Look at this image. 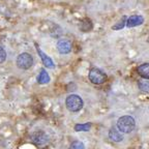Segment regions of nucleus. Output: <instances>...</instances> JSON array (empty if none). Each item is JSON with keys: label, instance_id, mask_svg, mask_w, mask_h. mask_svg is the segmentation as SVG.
I'll return each instance as SVG.
<instances>
[{"label": "nucleus", "instance_id": "nucleus-14", "mask_svg": "<svg viewBox=\"0 0 149 149\" xmlns=\"http://www.w3.org/2000/svg\"><path fill=\"white\" fill-rule=\"evenodd\" d=\"M91 128V123H78L74 125V130L76 132H88Z\"/></svg>", "mask_w": 149, "mask_h": 149}, {"label": "nucleus", "instance_id": "nucleus-9", "mask_svg": "<svg viewBox=\"0 0 149 149\" xmlns=\"http://www.w3.org/2000/svg\"><path fill=\"white\" fill-rule=\"evenodd\" d=\"M109 138L113 142H121L122 139H123V136H122V134H121V132L118 128L116 130L115 127H112L109 130Z\"/></svg>", "mask_w": 149, "mask_h": 149}, {"label": "nucleus", "instance_id": "nucleus-11", "mask_svg": "<svg viewBox=\"0 0 149 149\" xmlns=\"http://www.w3.org/2000/svg\"><path fill=\"white\" fill-rule=\"evenodd\" d=\"M79 29L82 32H89L92 29V22L88 19H85L79 24Z\"/></svg>", "mask_w": 149, "mask_h": 149}, {"label": "nucleus", "instance_id": "nucleus-13", "mask_svg": "<svg viewBox=\"0 0 149 149\" xmlns=\"http://www.w3.org/2000/svg\"><path fill=\"white\" fill-rule=\"evenodd\" d=\"M138 87L142 92H149V79H143L138 82Z\"/></svg>", "mask_w": 149, "mask_h": 149}, {"label": "nucleus", "instance_id": "nucleus-2", "mask_svg": "<svg viewBox=\"0 0 149 149\" xmlns=\"http://www.w3.org/2000/svg\"><path fill=\"white\" fill-rule=\"evenodd\" d=\"M83 100L77 94H70L65 100V107L70 112H79L83 108Z\"/></svg>", "mask_w": 149, "mask_h": 149}, {"label": "nucleus", "instance_id": "nucleus-5", "mask_svg": "<svg viewBox=\"0 0 149 149\" xmlns=\"http://www.w3.org/2000/svg\"><path fill=\"white\" fill-rule=\"evenodd\" d=\"M56 48H57V51L60 54H68L72 51V44L70 42L66 40H59L56 44Z\"/></svg>", "mask_w": 149, "mask_h": 149}, {"label": "nucleus", "instance_id": "nucleus-6", "mask_svg": "<svg viewBox=\"0 0 149 149\" xmlns=\"http://www.w3.org/2000/svg\"><path fill=\"white\" fill-rule=\"evenodd\" d=\"M31 140H32V142L34 144L38 145V146H42V145H45L48 142V136L44 132H35L31 136Z\"/></svg>", "mask_w": 149, "mask_h": 149}, {"label": "nucleus", "instance_id": "nucleus-3", "mask_svg": "<svg viewBox=\"0 0 149 149\" xmlns=\"http://www.w3.org/2000/svg\"><path fill=\"white\" fill-rule=\"evenodd\" d=\"M33 57L29 53H22L17 57L16 64L20 70H29L33 65Z\"/></svg>", "mask_w": 149, "mask_h": 149}, {"label": "nucleus", "instance_id": "nucleus-12", "mask_svg": "<svg viewBox=\"0 0 149 149\" xmlns=\"http://www.w3.org/2000/svg\"><path fill=\"white\" fill-rule=\"evenodd\" d=\"M51 80L49 74L46 72L45 70H42L40 72V74L37 76V82L40 84H48Z\"/></svg>", "mask_w": 149, "mask_h": 149}, {"label": "nucleus", "instance_id": "nucleus-17", "mask_svg": "<svg viewBox=\"0 0 149 149\" xmlns=\"http://www.w3.org/2000/svg\"><path fill=\"white\" fill-rule=\"evenodd\" d=\"M6 60V52L2 47H0V64Z\"/></svg>", "mask_w": 149, "mask_h": 149}, {"label": "nucleus", "instance_id": "nucleus-7", "mask_svg": "<svg viewBox=\"0 0 149 149\" xmlns=\"http://www.w3.org/2000/svg\"><path fill=\"white\" fill-rule=\"evenodd\" d=\"M35 47H36V51H37V54L40 55V60H42V64L46 66V68H54V66H55V64H54L53 60H52L51 58H50L49 56L46 55V54L44 53V52L42 51V50L38 48V46H37V44H35Z\"/></svg>", "mask_w": 149, "mask_h": 149}, {"label": "nucleus", "instance_id": "nucleus-10", "mask_svg": "<svg viewBox=\"0 0 149 149\" xmlns=\"http://www.w3.org/2000/svg\"><path fill=\"white\" fill-rule=\"evenodd\" d=\"M137 72L143 79H149V63L146 62L140 64L137 68Z\"/></svg>", "mask_w": 149, "mask_h": 149}, {"label": "nucleus", "instance_id": "nucleus-1", "mask_svg": "<svg viewBox=\"0 0 149 149\" xmlns=\"http://www.w3.org/2000/svg\"><path fill=\"white\" fill-rule=\"evenodd\" d=\"M136 127V120L133 116L124 115L117 121V128L123 134H130Z\"/></svg>", "mask_w": 149, "mask_h": 149}, {"label": "nucleus", "instance_id": "nucleus-16", "mask_svg": "<svg viewBox=\"0 0 149 149\" xmlns=\"http://www.w3.org/2000/svg\"><path fill=\"white\" fill-rule=\"evenodd\" d=\"M84 144L83 143H81L80 141H74V142H72V144H70V148L72 149H83L84 148Z\"/></svg>", "mask_w": 149, "mask_h": 149}, {"label": "nucleus", "instance_id": "nucleus-4", "mask_svg": "<svg viewBox=\"0 0 149 149\" xmlns=\"http://www.w3.org/2000/svg\"><path fill=\"white\" fill-rule=\"evenodd\" d=\"M89 81L93 84H96V85H100V84H104L107 81V74L102 72V70L96 68H93L89 70L88 74Z\"/></svg>", "mask_w": 149, "mask_h": 149}, {"label": "nucleus", "instance_id": "nucleus-8", "mask_svg": "<svg viewBox=\"0 0 149 149\" xmlns=\"http://www.w3.org/2000/svg\"><path fill=\"white\" fill-rule=\"evenodd\" d=\"M143 23H144V18L140 15H134L126 20V26L130 28L137 27V26L142 25Z\"/></svg>", "mask_w": 149, "mask_h": 149}, {"label": "nucleus", "instance_id": "nucleus-15", "mask_svg": "<svg viewBox=\"0 0 149 149\" xmlns=\"http://www.w3.org/2000/svg\"><path fill=\"white\" fill-rule=\"evenodd\" d=\"M126 20H127V18L124 16L123 18L121 19L120 21L118 22V23L115 24V26H113V27H112V29H113V30H119V29H122V28L126 25Z\"/></svg>", "mask_w": 149, "mask_h": 149}]
</instances>
